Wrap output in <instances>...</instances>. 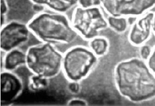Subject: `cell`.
<instances>
[{
    "label": "cell",
    "instance_id": "obj_1",
    "mask_svg": "<svg viewBox=\"0 0 155 106\" xmlns=\"http://www.w3.org/2000/svg\"><path fill=\"white\" fill-rule=\"evenodd\" d=\"M144 61L133 58L120 64L117 69L120 92L136 102L155 97V75Z\"/></svg>",
    "mask_w": 155,
    "mask_h": 106
},
{
    "label": "cell",
    "instance_id": "obj_12",
    "mask_svg": "<svg viewBox=\"0 0 155 106\" xmlns=\"http://www.w3.org/2000/svg\"><path fill=\"white\" fill-rule=\"evenodd\" d=\"M46 78L35 75L30 77L29 86L32 90L39 91L45 88L48 85Z\"/></svg>",
    "mask_w": 155,
    "mask_h": 106
},
{
    "label": "cell",
    "instance_id": "obj_6",
    "mask_svg": "<svg viewBox=\"0 0 155 106\" xmlns=\"http://www.w3.org/2000/svg\"><path fill=\"white\" fill-rule=\"evenodd\" d=\"M95 60L94 55L89 50L82 47L74 48L65 55L64 69L69 77L79 79L85 75Z\"/></svg>",
    "mask_w": 155,
    "mask_h": 106
},
{
    "label": "cell",
    "instance_id": "obj_3",
    "mask_svg": "<svg viewBox=\"0 0 155 106\" xmlns=\"http://www.w3.org/2000/svg\"><path fill=\"white\" fill-rule=\"evenodd\" d=\"M26 56V65L35 75L47 78L59 72L62 56L51 43H43L30 47Z\"/></svg>",
    "mask_w": 155,
    "mask_h": 106
},
{
    "label": "cell",
    "instance_id": "obj_10",
    "mask_svg": "<svg viewBox=\"0 0 155 106\" xmlns=\"http://www.w3.org/2000/svg\"><path fill=\"white\" fill-rule=\"evenodd\" d=\"M26 53L16 49L8 52L5 59V66L8 69H12L21 64L25 63Z\"/></svg>",
    "mask_w": 155,
    "mask_h": 106
},
{
    "label": "cell",
    "instance_id": "obj_13",
    "mask_svg": "<svg viewBox=\"0 0 155 106\" xmlns=\"http://www.w3.org/2000/svg\"><path fill=\"white\" fill-rule=\"evenodd\" d=\"M91 45L94 52L99 55L103 54L106 51L108 45L105 39L100 37L94 39L91 42Z\"/></svg>",
    "mask_w": 155,
    "mask_h": 106
},
{
    "label": "cell",
    "instance_id": "obj_18",
    "mask_svg": "<svg viewBox=\"0 0 155 106\" xmlns=\"http://www.w3.org/2000/svg\"><path fill=\"white\" fill-rule=\"evenodd\" d=\"M70 89L73 92H76L78 89V85L75 83H71L69 86Z\"/></svg>",
    "mask_w": 155,
    "mask_h": 106
},
{
    "label": "cell",
    "instance_id": "obj_2",
    "mask_svg": "<svg viewBox=\"0 0 155 106\" xmlns=\"http://www.w3.org/2000/svg\"><path fill=\"white\" fill-rule=\"evenodd\" d=\"M30 31L43 43H70L77 33L71 22L63 13H39L27 24Z\"/></svg>",
    "mask_w": 155,
    "mask_h": 106
},
{
    "label": "cell",
    "instance_id": "obj_14",
    "mask_svg": "<svg viewBox=\"0 0 155 106\" xmlns=\"http://www.w3.org/2000/svg\"><path fill=\"white\" fill-rule=\"evenodd\" d=\"M79 6L84 8L99 6L101 0H78Z\"/></svg>",
    "mask_w": 155,
    "mask_h": 106
},
{
    "label": "cell",
    "instance_id": "obj_19",
    "mask_svg": "<svg viewBox=\"0 0 155 106\" xmlns=\"http://www.w3.org/2000/svg\"><path fill=\"white\" fill-rule=\"evenodd\" d=\"M152 29L153 33L155 36V11L154 12V15L152 21Z\"/></svg>",
    "mask_w": 155,
    "mask_h": 106
},
{
    "label": "cell",
    "instance_id": "obj_15",
    "mask_svg": "<svg viewBox=\"0 0 155 106\" xmlns=\"http://www.w3.org/2000/svg\"><path fill=\"white\" fill-rule=\"evenodd\" d=\"M146 62L150 69L155 75V45L152 48L150 55Z\"/></svg>",
    "mask_w": 155,
    "mask_h": 106
},
{
    "label": "cell",
    "instance_id": "obj_8",
    "mask_svg": "<svg viewBox=\"0 0 155 106\" xmlns=\"http://www.w3.org/2000/svg\"><path fill=\"white\" fill-rule=\"evenodd\" d=\"M154 12L150 11L136 18L130 26L128 37L130 43L140 47L150 39L152 33V23Z\"/></svg>",
    "mask_w": 155,
    "mask_h": 106
},
{
    "label": "cell",
    "instance_id": "obj_5",
    "mask_svg": "<svg viewBox=\"0 0 155 106\" xmlns=\"http://www.w3.org/2000/svg\"><path fill=\"white\" fill-rule=\"evenodd\" d=\"M101 5L109 16L137 18L155 7V0H101Z\"/></svg>",
    "mask_w": 155,
    "mask_h": 106
},
{
    "label": "cell",
    "instance_id": "obj_16",
    "mask_svg": "<svg viewBox=\"0 0 155 106\" xmlns=\"http://www.w3.org/2000/svg\"><path fill=\"white\" fill-rule=\"evenodd\" d=\"M140 53L141 58L146 61L150 56L152 48L149 45L144 44L140 47Z\"/></svg>",
    "mask_w": 155,
    "mask_h": 106
},
{
    "label": "cell",
    "instance_id": "obj_4",
    "mask_svg": "<svg viewBox=\"0 0 155 106\" xmlns=\"http://www.w3.org/2000/svg\"><path fill=\"white\" fill-rule=\"evenodd\" d=\"M71 22L77 34L87 39L96 37L100 31L108 26L107 18L99 6L77 7Z\"/></svg>",
    "mask_w": 155,
    "mask_h": 106
},
{
    "label": "cell",
    "instance_id": "obj_9",
    "mask_svg": "<svg viewBox=\"0 0 155 106\" xmlns=\"http://www.w3.org/2000/svg\"><path fill=\"white\" fill-rule=\"evenodd\" d=\"M34 4L46 6L55 12L67 11L78 3V0H30Z\"/></svg>",
    "mask_w": 155,
    "mask_h": 106
},
{
    "label": "cell",
    "instance_id": "obj_11",
    "mask_svg": "<svg viewBox=\"0 0 155 106\" xmlns=\"http://www.w3.org/2000/svg\"><path fill=\"white\" fill-rule=\"evenodd\" d=\"M107 19L108 26L115 32L119 33L125 32L130 26L128 17L109 16Z\"/></svg>",
    "mask_w": 155,
    "mask_h": 106
},
{
    "label": "cell",
    "instance_id": "obj_7",
    "mask_svg": "<svg viewBox=\"0 0 155 106\" xmlns=\"http://www.w3.org/2000/svg\"><path fill=\"white\" fill-rule=\"evenodd\" d=\"M30 31L27 24L12 21L1 26V48L8 52L27 41Z\"/></svg>",
    "mask_w": 155,
    "mask_h": 106
},
{
    "label": "cell",
    "instance_id": "obj_17",
    "mask_svg": "<svg viewBox=\"0 0 155 106\" xmlns=\"http://www.w3.org/2000/svg\"><path fill=\"white\" fill-rule=\"evenodd\" d=\"M1 15H5L8 11V5L5 0H1Z\"/></svg>",
    "mask_w": 155,
    "mask_h": 106
}]
</instances>
